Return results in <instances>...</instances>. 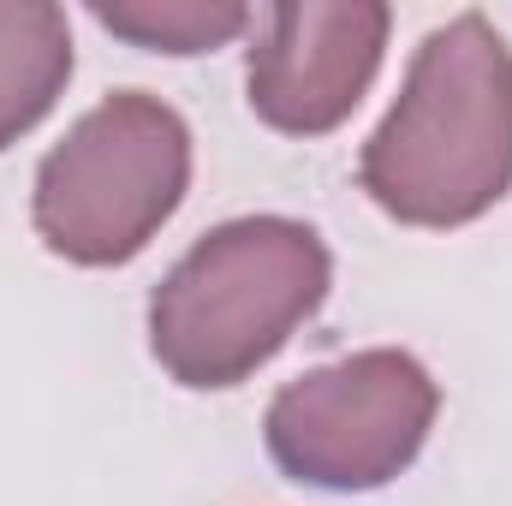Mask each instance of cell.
I'll return each mask as SVG.
<instances>
[{"instance_id": "1", "label": "cell", "mask_w": 512, "mask_h": 506, "mask_svg": "<svg viewBox=\"0 0 512 506\" xmlns=\"http://www.w3.org/2000/svg\"><path fill=\"white\" fill-rule=\"evenodd\" d=\"M358 179L382 215L429 233L471 227L512 197V48L483 12H459L417 42Z\"/></svg>"}, {"instance_id": "2", "label": "cell", "mask_w": 512, "mask_h": 506, "mask_svg": "<svg viewBox=\"0 0 512 506\" xmlns=\"http://www.w3.org/2000/svg\"><path fill=\"white\" fill-rule=\"evenodd\" d=\"M334 256L292 215H239L203 233L149 292V352L179 387H239L328 298Z\"/></svg>"}, {"instance_id": "3", "label": "cell", "mask_w": 512, "mask_h": 506, "mask_svg": "<svg viewBox=\"0 0 512 506\" xmlns=\"http://www.w3.org/2000/svg\"><path fill=\"white\" fill-rule=\"evenodd\" d=\"M191 185V126L149 90L96 102L36 167V233L78 268H120L143 251Z\"/></svg>"}, {"instance_id": "4", "label": "cell", "mask_w": 512, "mask_h": 506, "mask_svg": "<svg viewBox=\"0 0 512 506\" xmlns=\"http://www.w3.org/2000/svg\"><path fill=\"white\" fill-rule=\"evenodd\" d=\"M441 411L435 376L411 352H352L286 381L262 417L268 459L310 489H382L429 441Z\"/></svg>"}, {"instance_id": "5", "label": "cell", "mask_w": 512, "mask_h": 506, "mask_svg": "<svg viewBox=\"0 0 512 506\" xmlns=\"http://www.w3.org/2000/svg\"><path fill=\"white\" fill-rule=\"evenodd\" d=\"M393 12L382 0H298L268 6L245 60L251 114L286 137L346 126L382 72Z\"/></svg>"}, {"instance_id": "6", "label": "cell", "mask_w": 512, "mask_h": 506, "mask_svg": "<svg viewBox=\"0 0 512 506\" xmlns=\"http://www.w3.org/2000/svg\"><path fill=\"white\" fill-rule=\"evenodd\" d=\"M72 78V24L48 0H0V149L48 120Z\"/></svg>"}, {"instance_id": "7", "label": "cell", "mask_w": 512, "mask_h": 506, "mask_svg": "<svg viewBox=\"0 0 512 506\" xmlns=\"http://www.w3.org/2000/svg\"><path fill=\"white\" fill-rule=\"evenodd\" d=\"M251 6L239 0H131V6H96V24L155 54H209L251 30Z\"/></svg>"}]
</instances>
